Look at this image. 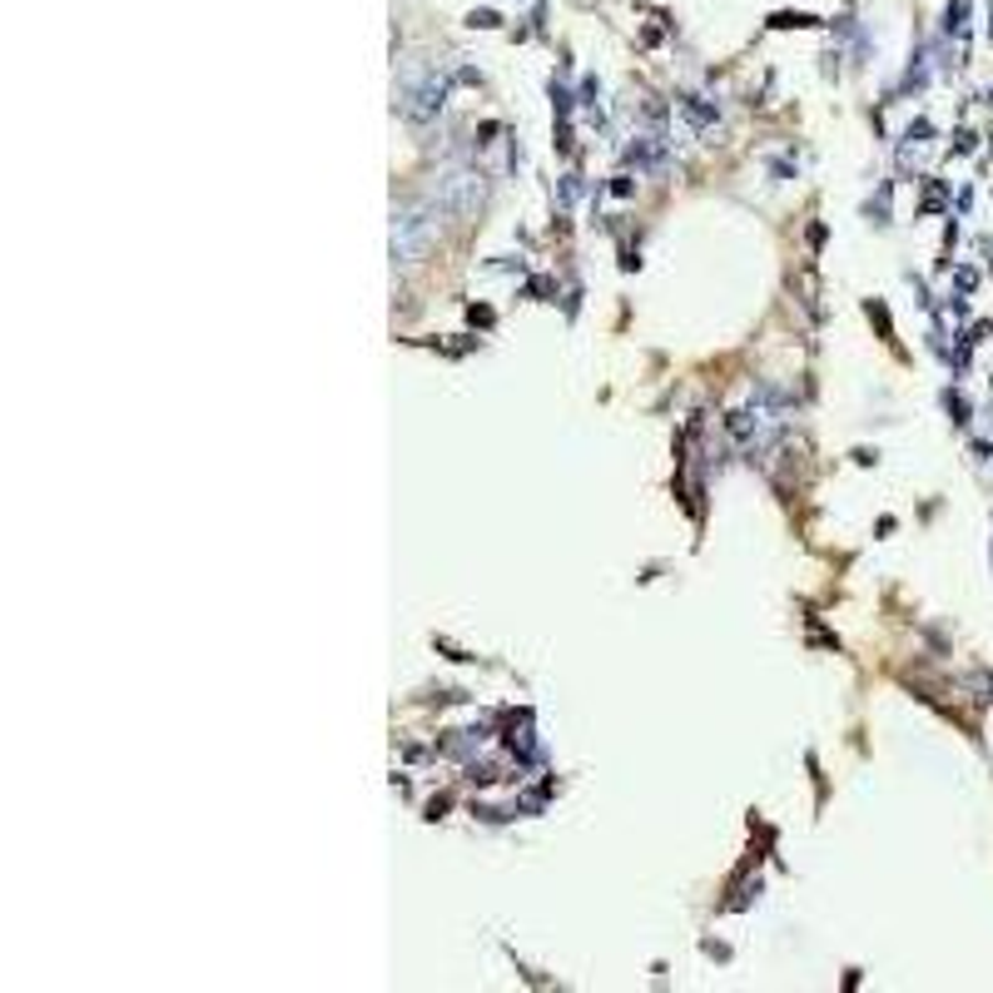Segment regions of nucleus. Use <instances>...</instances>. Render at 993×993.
I'll return each instance as SVG.
<instances>
[{"mask_svg":"<svg viewBox=\"0 0 993 993\" xmlns=\"http://www.w3.org/2000/svg\"><path fill=\"white\" fill-rule=\"evenodd\" d=\"M482 199H487V175H482V169H467V165L443 169V175H437V185L427 189V204H433L437 214H447V219L472 214Z\"/></svg>","mask_w":993,"mask_h":993,"instance_id":"nucleus-1","label":"nucleus"},{"mask_svg":"<svg viewBox=\"0 0 993 993\" xmlns=\"http://www.w3.org/2000/svg\"><path fill=\"white\" fill-rule=\"evenodd\" d=\"M437 238V209L427 204H403L393 214V264H417L427 259V248Z\"/></svg>","mask_w":993,"mask_h":993,"instance_id":"nucleus-2","label":"nucleus"},{"mask_svg":"<svg viewBox=\"0 0 993 993\" xmlns=\"http://www.w3.org/2000/svg\"><path fill=\"white\" fill-rule=\"evenodd\" d=\"M443 94H447V85L437 80V75H427L423 85H408L403 90V114L408 120H433V114L443 110Z\"/></svg>","mask_w":993,"mask_h":993,"instance_id":"nucleus-3","label":"nucleus"},{"mask_svg":"<svg viewBox=\"0 0 993 993\" xmlns=\"http://www.w3.org/2000/svg\"><path fill=\"white\" fill-rule=\"evenodd\" d=\"M472 25H482V31H492V25H496V15H492V11H472Z\"/></svg>","mask_w":993,"mask_h":993,"instance_id":"nucleus-4","label":"nucleus"}]
</instances>
